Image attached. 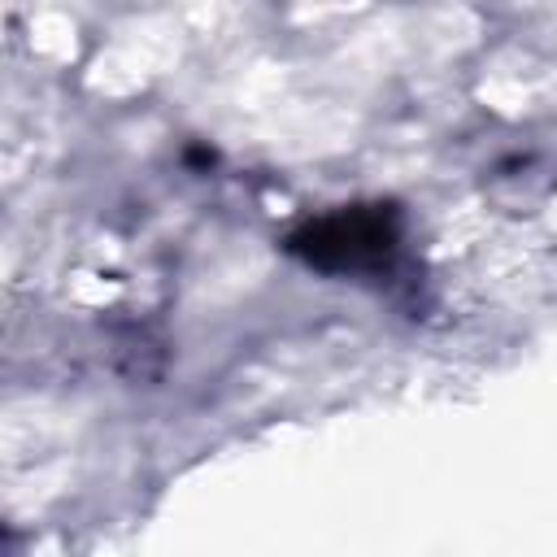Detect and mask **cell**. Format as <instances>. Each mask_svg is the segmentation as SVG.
Returning a JSON list of instances; mask_svg holds the SVG:
<instances>
[{
	"mask_svg": "<svg viewBox=\"0 0 557 557\" xmlns=\"http://www.w3.org/2000/svg\"><path fill=\"white\" fill-rule=\"evenodd\" d=\"M396 248V213L387 205L344 209L292 235V252L318 270H366Z\"/></svg>",
	"mask_w": 557,
	"mask_h": 557,
	"instance_id": "obj_1",
	"label": "cell"
}]
</instances>
